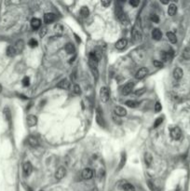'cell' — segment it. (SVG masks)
I'll list each match as a JSON object with an SVG mask.
<instances>
[{"mask_svg":"<svg viewBox=\"0 0 190 191\" xmlns=\"http://www.w3.org/2000/svg\"><path fill=\"white\" fill-rule=\"evenodd\" d=\"M116 13H117V17L123 24H128L129 23V18L127 14L123 11V9L121 7L118 6L116 9Z\"/></svg>","mask_w":190,"mask_h":191,"instance_id":"cell-1","label":"cell"},{"mask_svg":"<svg viewBox=\"0 0 190 191\" xmlns=\"http://www.w3.org/2000/svg\"><path fill=\"white\" fill-rule=\"evenodd\" d=\"M126 160H127V158H126V153H122L121 154V160H120V162H119V166H118V170H121L124 165H125V163H126Z\"/></svg>","mask_w":190,"mask_h":191,"instance_id":"cell-28","label":"cell"},{"mask_svg":"<svg viewBox=\"0 0 190 191\" xmlns=\"http://www.w3.org/2000/svg\"><path fill=\"white\" fill-rule=\"evenodd\" d=\"M161 36H162V33H161V31L160 29H154L152 31V38H154L155 40H160L161 38Z\"/></svg>","mask_w":190,"mask_h":191,"instance_id":"cell-18","label":"cell"},{"mask_svg":"<svg viewBox=\"0 0 190 191\" xmlns=\"http://www.w3.org/2000/svg\"><path fill=\"white\" fill-rule=\"evenodd\" d=\"M40 191H43V190H40Z\"/></svg>","mask_w":190,"mask_h":191,"instance_id":"cell-48","label":"cell"},{"mask_svg":"<svg viewBox=\"0 0 190 191\" xmlns=\"http://www.w3.org/2000/svg\"><path fill=\"white\" fill-rule=\"evenodd\" d=\"M23 85L24 87H28L30 85V78L28 77H25L23 79Z\"/></svg>","mask_w":190,"mask_h":191,"instance_id":"cell-35","label":"cell"},{"mask_svg":"<svg viewBox=\"0 0 190 191\" xmlns=\"http://www.w3.org/2000/svg\"><path fill=\"white\" fill-rule=\"evenodd\" d=\"M188 47L190 48V39H189V42H188Z\"/></svg>","mask_w":190,"mask_h":191,"instance_id":"cell-47","label":"cell"},{"mask_svg":"<svg viewBox=\"0 0 190 191\" xmlns=\"http://www.w3.org/2000/svg\"><path fill=\"white\" fill-rule=\"evenodd\" d=\"M100 98L103 103H106L108 102V100L110 98V93H109V89L106 87H102L101 91H100Z\"/></svg>","mask_w":190,"mask_h":191,"instance_id":"cell-2","label":"cell"},{"mask_svg":"<svg viewBox=\"0 0 190 191\" xmlns=\"http://www.w3.org/2000/svg\"><path fill=\"white\" fill-rule=\"evenodd\" d=\"M125 104L127 105V107H130V108H136V107H139L140 103H139V102H137V101L129 100V101H127V102L125 103Z\"/></svg>","mask_w":190,"mask_h":191,"instance_id":"cell-19","label":"cell"},{"mask_svg":"<svg viewBox=\"0 0 190 191\" xmlns=\"http://www.w3.org/2000/svg\"><path fill=\"white\" fill-rule=\"evenodd\" d=\"M4 116H5V118H6L7 120H9L10 119V111L8 107H6L4 109Z\"/></svg>","mask_w":190,"mask_h":191,"instance_id":"cell-32","label":"cell"},{"mask_svg":"<svg viewBox=\"0 0 190 191\" xmlns=\"http://www.w3.org/2000/svg\"><path fill=\"white\" fill-rule=\"evenodd\" d=\"M123 190L124 191H135V187L133 185L130 183H127L123 185Z\"/></svg>","mask_w":190,"mask_h":191,"instance_id":"cell-29","label":"cell"},{"mask_svg":"<svg viewBox=\"0 0 190 191\" xmlns=\"http://www.w3.org/2000/svg\"><path fill=\"white\" fill-rule=\"evenodd\" d=\"M46 34H47V28H46V27L41 28V29H40V32H39V36H40V38H43V36H45Z\"/></svg>","mask_w":190,"mask_h":191,"instance_id":"cell-40","label":"cell"},{"mask_svg":"<svg viewBox=\"0 0 190 191\" xmlns=\"http://www.w3.org/2000/svg\"><path fill=\"white\" fill-rule=\"evenodd\" d=\"M162 121H163V118H162V116H160V118L157 119L156 121H155V123H154V127H155V128H157V127L160 126V125L162 123Z\"/></svg>","mask_w":190,"mask_h":191,"instance_id":"cell-36","label":"cell"},{"mask_svg":"<svg viewBox=\"0 0 190 191\" xmlns=\"http://www.w3.org/2000/svg\"><path fill=\"white\" fill-rule=\"evenodd\" d=\"M133 38L134 41H136V42L141 41V39H142V34L140 33L138 30L134 29L133 32Z\"/></svg>","mask_w":190,"mask_h":191,"instance_id":"cell-24","label":"cell"},{"mask_svg":"<svg viewBox=\"0 0 190 191\" xmlns=\"http://www.w3.org/2000/svg\"><path fill=\"white\" fill-rule=\"evenodd\" d=\"M110 4H111V1H109V0H103V1H102V5L104 8L109 7Z\"/></svg>","mask_w":190,"mask_h":191,"instance_id":"cell-41","label":"cell"},{"mask_svg":"<svg viewBox=\"0 0 190 191\" xmlns=\"http://www.w3.org/2000/svg\"><path fill=\"white\" fill-rule=\"evenodd\" d=\"M127 45H128V41H127V39L121 38L117 42V43H116V48L119 50H122L127 47Z\"/></svg>","mask_w":190,"mask_h":191,"instance_id":"cell-11","label":"cell"},{"mask_svg":"<svg viewBox=\"0 0 190 191\" xmlns=\"http://www.w3.org/2000/svg\"><path fill=\"white\" fill-rule=\"evenodd\" d=\"M93 176V171L91 168H86L83 170L82 172V177L85 180H89L91 178H92Z\"/></svg>","mask_w":190,"mask_h":191,"instance_id":"cell-7","label":"cell"},{"mask_svg":"<svg viewBox=\"0 0 190 191\" xmlns=\"http://www.w3.org/2000/svg\"><path fill=\"white\" fill-rule=\"evenodd\" d=\"M150 19H151V21H152L153 23H157L158 22H160V18H158V16L157 14H151Z\"/></svg>","mask_w":190,"mask_h":191,"instance_id":"cell-33","label":"cell"},{"mask_svg":"<svg viewBox=\"0 0 190 191\" xmlns=\"http://www.w3.org/2000/svg\"><path fill=\"white\" fill-rule=\"evenodd\" d=\"M167 38H168L169 41H170L171 43H172V44H175L176 42H177L176 36L174 35L172 32H168V33H167Z\"/></svg>","mask_w":190,"mask_h":191,"instance_id":"cell-23","label":"cell"},{"mask_svg":"<svg viewBox=\"0 0 190 191\" xmlns=\"http://www.w3.org/2000/svg\"><path fill=\"white\" fill-rule=\"evenodd\" d=\"M28 144L31 146L35 147V146H38L39 145V141H38V139L35 136H29V138H28Z\"/></svg>","mask_w":190,"mask_h":191,"instance_id":"cell-16","label":"cell"},{"mask_svg":"<svg viewBox=\"0 0 190 191\" xmlns=\"http://www.w3.org/2000/svg\"><path fill=\"white\" fill-rule=\"evenodd\" d=\"M147 75H148V69L145 68V67H142L136 72L135 77H136V79H142V78H145Z\"/></svg>","mask_w":190,"mask_h":191,"instance_id":"cell-4","label":"cell"},{"mask_svg":"<svg viewBox=\"0 0 190 191\" xmlns=\"http://www.w3.org/2000/svg\"><path fill=\"white\" fill-rule=\"evenodd\" d=\"M184 75V72L180 67H176L175 69L173 70V77L176 79V80H179L183 77Z\"/></svg>","mask_w":190,"mask_h":191,"instance_id":"cell-15","label":"cell"},{"mask_svg":"<svg viewBox=\"0 0 190 191\" xmlns=\"http://www.w3.org/2000/svg\"><path fill=\"white\" fill-rule=\"evenodd\" d=\"M31 26H32V28L33 29H38L40 26H41V21L38 18H34V19H32L31 21Z\"/></svg>","mask_w":190,"mask_h":191,"instance_id":"cell-17","label":"cell"},{"mask_svg":"<svg viewBox=\"0 0 190 191\" xmlns=\"http://www.w3.org/2000/svg\"><path fill=\"white\" fill-rule=\"evenodd\" d=\"M139 0H130V4L133 7H137L139 5Z\"/></svg>","mask_w":190,"mask_h":191,"instance_id":"cell-42","label":"cell"},{"mask_svg":"<svg viewBox=\"0 0 190 191\" xmlns=\"http://www.w3.org/2000/svg\"><path fill=\"white\" fill-rule=\"evenodd\" d=\"M171 136L173 140H179L182 136V131L179 127H173L171 129Z\"/></svg>","mask_w":190,"mask_h":191,"instance_id":"cell-3","label":"cell"},{"mask_svg":"<svg viewBox=\"0 0 190 191\" xmlns=\"http://www.w3.org/2000/svg\"><path fill=\"white\" fill-rule=\"evenodd\" d=\"M65 49L68 54H72L75 52V47H74V45L72 43H67L65 47Z\"/></svg>","mask_w":190,"mask_h":191,"instance_id":"cell-25","label":"cell"},{"mask_svg":"<svg viewBox=\"0 0 190 191\" xmlns=\"http://www.w3.org/2000/svg\"><path fill=\"white\" fill-rule=\"evenodd\" d=\"M26 119H27L26 121H27V125L29 127H34L36 125V123H38V118L34 115H29Z\"/></svg>","mask_w":190,"mask_h":191,"instance_id":"cell-12","label":"cell"},{"mask_svg":"<svg viewBox=\"0 0 190 191\" xmlns=\"http://www.w3.org/2000/svg\"><path fill=\"white\" fill-rule=\"evenodd\" d=\"M152 160H153V158H152V155L150 153H145V164L147 166H150L151 163H152Z\"/></svg>","mask_w":190,"mask_h":191,"instance_id":"cell-26","label":"cell"},{"mask_svg":"<svg viewBox=\"0 0 190 191\" xmlns=\"http://www.w3.org/2000/svg\"><path fill=\"white\" fill-rule=\"evenodd\" d=\"M148 185H149V187H150V189H152V190H154V187H153V185H152V183H151V182H148Z\"/></svg>","mask_w":190,"mask_h":191,"instance_id":"cell-43","label":"cell"},{"mask_svg":"<svg viewBox=\"0 0 190 191\" xmlns=\"http://www.w3.org/2000/svg\"><path fill=\"white\" fill-rule=\"evenodd\" d=\"M92 191H98V189L97 188H93V190Z\"/></svg>","mask_w":190,"mask_h":191,"instance_id":"cell-46","label":"cell"},{"mask_svg":"<svg viewBox=\"0 0 190 191\" xmlns=\"http://www.w3.org/2000/svg\"><path fill=\"white\" fill-rule=\"evenodd\" d=\"M114 112L118 116H125L127 115V110L122 107H116Z\"/></svg>","mask_w":190,"mask_h":191,"instance_id":"cell-14","label":"cell"},{"mask_svg":"<svg viewBox=\"0 0 190 191\" xmlns=\"http://www.w3.org/2000/svg\"><path fill=\"white\" fill-rule=\"evenodd\" d=\"M80 14L82 17H88L89 15V9L87 7H82L80 9Z\"/></svg>","mask_w":190,"mask_h":191,"instance_id":"cell-30","label":"cell"},{"mask_svg":"<svg viewBox=\"0 0 190 191\" xmlns=\"http://www.w3.org/2000/svg\"><path fill=\"white\" fill-rule=\"evenodd\" d=\"M65 174H66L65 168V167H60V168H58V170L55 173V178L57 180H61V179H62L63 177L65 176Z\"/></svg>","mask_w":190,"mask_h":191,"instance_id":"cell-6","label":"cell"},{"mask_svg":"<svg viewBox=\"0 0 190 191\" xmlns=\"http://www.w3.org/2000/svg\"><path fill=\"white\" fill-rule=\"evenodd\" d=\"M6 52H7V55L9 57H14L16 54H17V52H16V50L14 49V46H9L7 48Z\"/></svg>","mask_w":190,"mask_h":191,"instance_id":"cell-22","label":"cell"},{"mask_svg":"<svg viewBox=\"0 0 190 191\" xmlns=\"http://www.w3.org/2000/svg\"><path fill=\"white\" fill-rule=\"evenodd\" d=\"M14 49H15L16 52H17V54L21 53V52H22L23 50V49H24V42H23V40L20 39V40H18L17 42H16L15 45H14Z\"/></svg>","mask_w":190,"mask_h":191,"instance_id":"cell-8","label":"cell"},{"mask_svg":"<svg viewBox=\"0 0 190 191\" xmlns=\"http://www.w3.org/2000/svg\"><path fill=\"white\" fill-rule=\"evenodd\" d=\"M56 20V16L53 13H46L44 16V22L47 24H50L51 23H53Z\"/></svg>","mask_w":190,"mask_h":191,"instance_id":"cell-10","label":"cell"},{"mask_svg":"<svg viewBox=\"0 0 190 191\" xmlns=\"http://www.w3.org/2000/svg\"><path fill=\"white\" fill-rule=\"evenodd\" d=\"M161 109H162V107H161L160 103L157 102V103L155 104V111H156V112H160Z\"/></svg>","mask_w":190,"mask_h":191,"instance_id":"cell-38","label":"cell"},{"mask_svg":"<svg viewBox=\"0 0 190 191\" xmlns=\"http://www.w3.org/2000/svg\"><path fill=\"white\" fill-rule=\"evenodd\" d=\"M177 12V7L176 5L174 4H171L168 8V14L170 16H173L175 15V13Z\"/></svg>","mask_w":190,"mask_h":191,"instance_id":"cell-20","label":"cell"},{"mask_svg":"<svg viewBox=\"0 0 190 191\" xmlns=\"http://www.w3.org/2000/svg\"><path fill=\"white\" fill-rule=\"evenodd\" d=\"M28 45L31 47V48H35L38 46V41H36L35 38H31L28 42Z\"/></svg>","mask_w":190,"mask_h":191,"instance_id":"cell-31","label":"cell"},{"mask_svg":"<svg viewBox=\"0 0 190 191\" xmlns=\"http://www.w3.org/2000/svg\"><path fill=\"white\" fill-rule=\"evenodd\" d=\"M182 55H183V58H184V59H186V60H190V48H189V47L186 48V49H184V50H183Z\"/></svg>","mask_w":190,"mask_h":191,"instance_id":"cell-27","label":"cell"},{"mask_svg":"<svg viewBox=\"0 0 190 191\" xmlns=\"http://www.w3.org/2000/svg\"><path fill=\"white\" fill-rule=\"evenodd\" d=\"M161 3H163V4H168V1H161Z\"/></svg>","mask_w":190,"mask_h":191,"instance_id":"cell-44","label":"cell"},{"mask_svg":"<svg viewBox=\"0 0 190 191\" xmlns=\"http://www.w3.org/2000/svg\"><path fill=\"white\" fill-rule=\"evenodd\" d=\"M2 92V86H1V84H0V92Z\"/></svg>","mask_w":190,"mask_h":191,"instance_id":"cell-45","label":"cell"},{"mask_svg":"<svg viewBox=\"0 0 190 191\" xmlns=\"http://www.w3.org/2000/svg\"><path fill=\"white\" fill-rule=\"evenodd\" d=\"M153 65H154L157 68H162L163 67V62H160V61H154V62H153Z\"/></svg>","mask_w":190,"mask_h":191,"instance_id":"cell-37","label":"cell"},{"mask_svg":"<svg viewBox=\"0 0 190 191\" xmlns=\"http://www.w3.org/2000/svg\"><path fill=\"white\" fill-rule=\"evenodd\" d=\"M145 92V88L139 89H137V91L135 92V95H137V96H139V95L144 94Z\"/></svg>","mask_w":190,"mask_h":191,"instance_id":"cell-39","label":"cell"},{"mask_svg":"<svg viewBox=\"0 0 190 191\" xmlns=\"http://www.w3.org/2000/svg\"><path fill=\"white\" fill-rule=\"evenodd\" d=\"M57 87L59 89H68L70 88V82L68 81V79L63 78L59 83H58Z\"/></svg>","mask_w":190,"mask_h":191,"instance_id":"cell-9","label":"cell"},{"mask_svg":"<svg viewBox=\"0 0 190 191\" xmlns=\"http://www.w3.org/2000/svg\"><path fill=\"white\" fill-rule=\"evenodd\" d=\"M73 92H74V93H76V94H80L81 93L80 87H79L78 85H75L74 88H73Z\"/></svg>","mask_w":190,"mask_h":191,"instance_id":"cell-34","label":"cell"},{"mask_svg":"<svg viewBox=\"0 0 190 191\" xmlns=\"http://www.w3.org/2000/svg\"><path fill=\"white\" fill-rule=\"evenodd\" d=\"M133 87H134V83H133V82H129V83H127L125 86L122 88V94H123V95H128V94H130L131 92H133Z\"/></svg>","mask_w":190,"mask_h":191,"instance_id":"cell-5","label":"cell"},{"mask_svg":"<svg viewBox=\"0 0 190 191\" xmlns=\"http://www.w3.org/2000/svg\"><path fill=\"white\" fill-rule=\"evenodd\" d=\"M32 171H33V166H32V164L31 162L27 161V162H25L23 164V173L26 176H28L30 175V174L32 173Z\"/></svg>","mask_w":190,"mask_h":191,"instance_id":"cell-13","label":"cell"},{"mask_svg":"<svg viewBox=\"0 0 190 191\" xmlns=\"http://www.w3.org/2000/svg\"><path fill=\"white\" fill-rule=\"evenodd\" d=\"M96 121H97V123L100 125V126H102L104 127L105 124H104V118H103V115L101 114V112L98 110V112L96 114Z\"/></svg>","mask_w":190,"mask_h":191,"instance_id":"cell-21","label":"cell"}]
</instances>
